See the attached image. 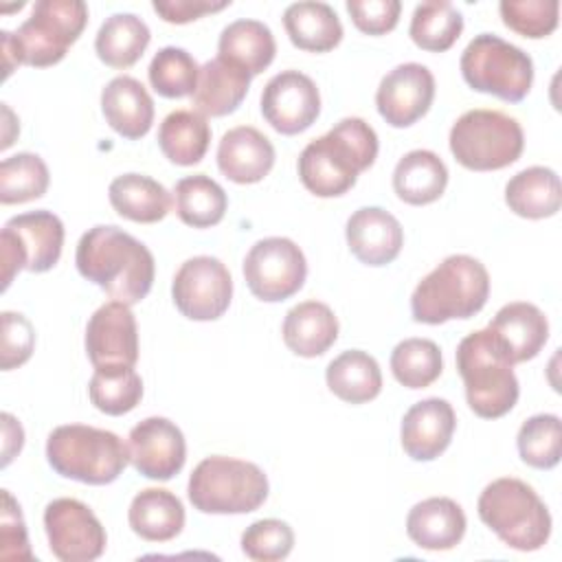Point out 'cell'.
Listing matches in <instances>:
<instances>
[{"label":"cell","mask_w":562,"mask_h":562,"mask_svg":"<svg viewBox=\"0 0 562 562\" xmlns=\"http://www.w3.org/2000/svg\"><path fill=\"white\" fill-rule=\"evenodd\" d=\"M465 83L507 103L522 101L533 83L531 57L494 33H479L461 53Z\"/></svg>","instance_id":"cell-10"},{"label":"cell","mask_w":562,"mask_h":562,"mask_svg":"<svg viewBox=\"0 0 562 562\" xmlns=\"http://www.w3.org/2000/svg\"><path fill=\"white\" fill-rule=\"evenodd\" d=\"M448 184L446 162L430 149L404 154L393 169V189L397 198L413 206H424L441 198Z\"/></svg>","instance_id":"cell-29"},{"label":"cell","mask_w":562,"mask_h":562,"mask_svg":"<svg viewBox=\"0 0 562 562\" xmlns=\"http://www.w3.org/2000/svg\"><path fill=\"white\" fill-rule=\"evenodd\" d=\"M479 518L512 549L538 551L551 536V514L520 479L503 476L485 485L476 503Z\"/></svg>","instance_id":"cell-7"},{"label":"cell","mask_w":562,"mask_h":562,"mask_svg":"<svg viewBox=\"0 0 562 562\" xmlns=\"http://www.w3.org/2000/svg\"><path fill=\"white\" fill-rule=\"evenodd\" d=\"M0 544H2L0 549L2 560H33L20 505L13 501V496L7 490H2Z\"/></svg>","instance_id":"cell-47"},{"label":"cell","mask_w":562,"mask_h":562,"mask_svg":"<svg viewBox=\"0 0 562 562\" xmlns=\"http://www.w3.org/2000/svg\"><path fill=\"white\" fill-rule=\"evenodd\" d=\"M171 296L182 316L191 321H215L231 305V272L217 257H191L176 270Z\"/></svg>","instance_id":"cell-13"},{"label":"cell","mask_w":562,"mask_h":562,"mask_svg":"<svg viewBox=\"0 0 562 562\" xmlns=\"http://www.w3.org/2000/svg\"><path fill=\"white\" fill-rule=\"evenodd\" d=\"M465 514L448 496H430L411 507L406 516L408 538L428 551L454 549L465 533Z\"/></svg>","instance_id":"cell-22"},{"label":"cell","mask_w":562,"mask_h":562,"mask_svg":"<svg viewBox=\"0 0 562 562\" xmlns=\"http://www.w3.org/2000/svg\"><path fill=\"white\" fill-rule=\"evenodd\" d=\"M198 75H200V66L193 59V55L178 46L160 48L147 68L151 88L167 99H180V97L193 94L198 86Z\"/></svg>","instance_id":"cell-42"},{"label":"cell","mask_w":562,"mask_h":562,"mask_svg":"<svg viewBox=\"0 0 562 562\" xmlns=\"http://www.w3.org/2000/svg\"><path fill=\"white\" fill-rule=\"evenodd\" d=\"M347 11L353 24L367 35H384L400 20V0H347Z\"/></svg>","instance_id":"cell-46"},{"label":"cell","mask_w":562,"mask_h":562,"mask_svg":"<svg viewBox=\"0 0 562 562\" xmlns=\"http://www.w3.org/2000/svg\"><path fill=\"white\" fill-rule=\"evenodd\" d=\"M285 347L303 358L323 356L338 338V318L327 303L303 301L288 310L283 318Z\"/></svg>","instance_id":"cell-26"},{"label":"cell","mask_w":562,"mask_h":562,"mask_svg":"<svg viewBox=\"0 0 562 562\" xmlns=\"http://www.w3.org/2000/svg\"><path fill=\"white\" fill-rule=\"evenodd\" d=\"M86 353L94 369L134 367L138 360V327L130 305L103 303L88 321Z\"/></svg>","instance_id":"cell-17"},{"label":"cell","mask_w":562,"mask_h":562,"mask_svg":"<svg viewBox=\"0 0 562 562\" xmlns=\"http://www.w3.org/2000/svg\"><path fill=\"white\" fill-rule=\"evenodd\" d=\"M274 165V147L257 127L237 125L228 130L217 145L220 171L237 182L252 184L263 180Z\"/></svg>","instance_id":"cell-21"},{"label":"cell","mask_w":562,"mask_h":562,"mask_svg":"<svg viewBox=\"0 0 562 562\" xmlns=\"http://www.w3.org/2000/svg\"><path fill=\"white\" fill-rule=\"evenodd\" d=\"M520 459L538 470H551L562 454V424L553 413H538L522 422L518 437Z\"/></svg>","instance_id":"cell-41"},{"label":"cell","mask_w":562,"mask_h":562,"mask_svg":"<svg viewBox=\"0 0 562 562\" xmlns=\"http://www.w3.org/2000/svg\"><path fill=\"white\" fill-rule=\"evenodd\" d=\"M277 53L272 31L259 20H235L217 40V57L241 66L250 77L263 72Z\"/></svg>","instance_id":"cell-32"},{"label":"cell","mask_w":562,"mask_h":562,"mask_svg":"<svg viewBox=\"0 0 562 562\" xmlns=\"http://www.w3.org/2000/svg\"><path fill=\"white\" fill-rule=\"evenodd\" d=\"M490 296V274L470 255H450L428 272L411 296L413 321L441 325L452 318H470L483 310Z\"/></svg>","instance_id":"cell-5"},{"label":"cell","mask_w":562,"mask_h":562,"mask_svg":"<svg viewBox=\"0 0 562 562\" xmlns=\"http://www.w3.org/2000/svg\"><path fill=\"white\" fill-rule=\"evenodd\" d=\"M307 277L303 250L288 237L259 239L244 259L248 290L266 303L285 301L296 294Z\"/></svg>","instance_id":"cell-12"},{"label":"cell","mask_w":562,"mask_h":562,"mask_svg":"<svg viewBox=\"0 0 562 562\" xmlns=\"http://www.w3.org/2000/svg\"><path fill=\"white\" fill-rule=\"evenodd\" d=\"M187 494L202 514H248L268 498V476L252 461L213 454L193 468Z\"/></svg>","instance_id":"cell-8"},{"label":"cell","mask_w":562,"mask_h":562,"mask_svg":"<svg viewBox=\"0 0 562 562\" xmlns=\"http://www.w3.org/2000/svg\"><path fill=\"white\" fill-rule=\"evenodd\" d=\"M178 217L193 228H209L222 222L228 198L226 191L206 173L180 178L173 187Z\"/></svg>","instance_id":"cell-36"},{"label":"cell","mask_w":562,"mask_h":562,"mask_svg":"<svg viewBox=\"0 0 562 562\" xmlns=\"http://www.w3.org/2000/svg\"><path fill=\"white\" fill-rule=\"evenodd\" d=\"M325 380L329 391L349 404H364L382 391L380 364L362 349H349L336 356L325 369Z\"/></svg>","instance_id":"cell-33"},{"label":"cell","mask_w":562,"mask_h":562,"mask_svg":"<svg viewBox=\"0 0 562 562\" xmlns=\"http://www.w3.org/2000/svg\"><path fill=\"white\" fill-rule=\"evenodd\" d=\"M101 110L108 125L127 140L143 138L154 123V101L147 88L130 75H119L105 83Z\"/></svg>","instance_id":"cell-23"},{"label":"cell","mask_w":562,"mask_h":562,"mask_svg":"<svg viewBox=\"0 0 562 562\" xmlns=\"http://www.w3.org/2000/svg\"><path fill=\"white\" fill-rule=\"evenodd\" d=\"M250 88V75L222 57L209 59L200 66L198 86L191 94L195 112L202 116L233 114L246 99Z\"/></svg>","instance_id":"cell-24"},{"label":"cell","mask_w":562,"mask_h":562,"mask_svg":"<svg viewBox=\"0 0 562 562\" xmlns=\"http://www.w3.org/2000/svg\"><path fill=\"white\" fill-rule=\"evenodd\" d=\"M211 143V127L206 116L195 110L169 112L158 127V147L173 165H198Z\"/></svg>","instance_id":"cell-35"},{"label":"cell","mask_w":562,"mask_h":562,"mask_svg":"<svg viewBox=\"0 0 562 562\" xmlns=\"http://www.w3.org/2000/svg\"><path fill=\"white\" fill-rule=\"evenodd\" d=\"M130 527L136 536L149 542H167L184 527L182 501L162 487L140 490L127 509Z\"/></svg>","instance_id":"cell-27"},{"label":"cell","mask_w":562,"mask_h":562,"mask_svg":"<svg viewBox=\"0 0 562 562\" xmlns=\"http://www.w3.org/2000/svg\"><path fill=\"white\" fill-rule=\"evenodd\" d=\"M86 22L88 7L81 0H37L15 33L0 31L4 77L18 64L48 68L61 61L79 40Z\"/></svg>","instance_id":"cell-3"},{"label":"cell","mask_w":562,"mask_h":562,"mask_svg":"<svg viewBox=\"0 0 562 562\" xmlns=\"http://www.w3.org/2000/svg\"><path fill=\"white\" fill-rule=\"evenodd\" d=\"M261 114L279 134L294 136L305 132L321 114L316 83L305 72L281 70L263 86Z\"/></svg>","instance_id":"cell-15"},{"label":"cell","mask_w":562,"mask_h":562,"mask_svg":"<svg viewBox=\"0 0 562 562\" xmlns=\"http://www.w3.org/2000/svg\"><path fill=\"white\" fill-rule=\"evenodd\" d=\"M294 547V531L279 518L255 520L241 533V551L255 562L285 560Z\"/></svg>","instance_id":"cell-44"},{"label":"cell","mask_w":562,"mask_h":562,"mask_svg":"<svg viewBox=\"0 0 562 562\" xmlns=\"http://www.w3.org/2000/svg\"><path fill=\"white\" fill-rule=\"evenodd\" d=\"M454 426L457 417L448 400H422L404 413L400 428L402 448L413 461H432L450 446Z\"/></svg>","instance_id":"cell-19"},{"label":"cell","mask_w":562,"mask_h":562,"mask_svg":"<svg viewBox=\"0 0 562 562\" xmlns=\"http://www.w3.org/2000/svg\"><path fill=\"white\" fill-rule=\"evenodd\" d=\"M48 167L31 151H20L0 162V202L22 204L37 200L48 189Z\"/></svg>","instance_id":"cell-39"},{"label":"cell","mask_w":562,"mask_h":562,"mask_svg":"<svg viewBox=\"0 0 562 562\" xmlns=\"http://www.w3.org/2000/svg\"><path fill=\"white\" fill-rule=\"evenodd\" d=\"M61 246L64 224L50 211H29L7 220L0 233L2 290L9 288L20 270H50L61 257Z\"/></svg>","instance_id":"cell-11"},{"label":"cell","mask_w":562,"mask_h":562,"mask_svg":"<svg viewBox=\"0 0 562 562\" xmlns=\"http://www.w3.org/2000/svg\"><path fill=\"white\" fill-rule=\"evenodd\" d=\"M149 26L134 13H114L105 18L94 37L97 57L110 68L134 66L149 46Z\"/></svg>","instance_id":"cell-34"},{"label":"cell","mask_w":562,"mask_h":562,"mask_svg":"<svg viewBox=\"0 0 562 562\" xmlns=\"http://www.w3.org/2000/svg\"><path fill=\"white\" fill-rule=\"evenodd\" d=\"M503 24L522 37L540 40L555 31L560 18L558 0H503L498 4Z\"/></svg>","instance_id":"cell-43"},{"label":"cell","mask_w":562,"mask_h":562,"mask_svg":"<svg viewBox=\"0 0 562 562\" xmlns=\"http://www.w3.org/2000/svg\"><path fill=\"white\" fill-rule=\"evenodd\" d=\"M463 31L461 11L446 0L422 2L415 7L408 35L422 50L443 53L448 50Z\"/></svg>","instance_id":"cell-37"},{"label":"cell","mask_w":562,"mask_h":562,"mask_svg":"<svg viewBox=\"0 0 562 562\" xmlns=\"http://www.w3.org/2000/svg\"><path fill=\"white\" fill-rule=\"evenodd\" d=\"M53 555L61 562H92L103 555L108 536L94 512L77 498H55L44 509Z\"/></svg>","instance_id":"cell-14"},{"label":"cell","mask_w":562,"mask_h":562,"mask_svg":"<svg viewBox=\"0 0 562 562\" xmlns=\"http://www.w3.org/2000/svg\"><path fill=\"white\" fill-rule=\"evenodd\" d=\"M2 465H9V461L22 450L24 443V430L20 422L9 413H2Z\"/></svg>","instance_id":"cell-49"},{"label":"cell","mask_w":562,"mask_h":562,"mask_svg":"<svg viewBox=\"0 0 562 562\" xmlns=\"http://www.w3.org/2000/svg\"><path fill=\"white\" fill-rule=\"evenodd\" d=\"M90 402L105 415H125L143 397V380L134 367L94 369L88 384Z\"/></svg>","instance_id":"cell-38"},{"label":"cell","mask_w":562,"mask_h":562,"mask_svg":"<svg viewBox=\"0 0 562 562\" xmlns=\"http://www.w3.org/2000/svg\"><path fill=\"white\" fill-rule=\"evenodd\" d=\"M231 4V0H220V2H211V0H154L151 7L154 11L171 24H187L191 20H198L206 13L213 11H222Z\"/></svg>","instance_id":"cell-48"},{"label":"cell","mask_w":562,"mask_h":562,"mask_svg":"<svg viewBox=\"0 0 562 562\" xmlns=\"http://www.w3.org/2000/svg\"><path fill=\"white\" fill-rule=\"evenodd\" d=\"M2 349H0V367L2 371H11L24 364L35 347V329L24 314L2 312Z\"/></svg>","instance_id":"cell-45"},{"label":"cell","mask_w":562,"mask_h":562,"mask_svg":"<svg viewBox=\"0 0 562 562\" xmlns=\"http://www.w3.org/2000/svg\"><path fill=\"white\" fill-rule=\"evenodd\" d=\"M283 26L290 42L310 53H327L342 40L338 13L327 2H292L283 11Z\"/></svg>","instance_id":"cell-28"},{"label":"cell","mask_w":562,"mask_h":562,"mask_svg":"<svg viewBox=\"0 0 562 562\" xmlns=\"http://www.w3.org/2000/svg\"><path fill=\"white\" fill-rule=\"evenodd\" d=\"M435 99V77L417 61H406L389 70L375 92L380 116L391 127H408L419 121Z\"/></svg>","instance_id":"cell-18"},{"label":"cell","mask_w":562,"mask_h":562,"mask_svg":"<svg viewBox=\"0 0 562 562\" xmlns=\"http://www.w3.org/2000/svg\"><path fill=\"white\" fill-rule=\"evenodd\" d=\"M487 329L503 340L514 364L536 358L549 338V321L544 312L527 301L503 305Z\"/></svg>","instance_id":"cell-25"},{"label":"cell","mask_w":562,"mask_h":562,"mask_svg":"<svg viewBox=\"0 0 562 562\" xmlns=\"http://www.w3.org/2000/svg\"><path fill=\"white\" fill-rule=\"evenodd\" d=\"M375 130L360 116H347L327 134L303 147L299 156V178L310 193L318 198H338L375 162Z\"/></svg>","instance_id":"cell-2"},{"label":"cell","mask_w":562,"mask_h":562,"mask_svg":"<svg viewBox=\"0 0 562 562\" xmlns=\"http://www.w3.org/2000/svg\"><path fill=\"white\" fill-rule=\"evenodd\" d=\"M108 198L121 217L138 224L160 222L171 209L169 191L143 173L116 176L108 187Z\"/></svg>","instance_id":"cell-31"},{"label":"cell","mask_w":562,"mask_h":562,"mask_svg":"<svg viewBox=\"0 0 562 562\" xmlns=\"http://www.w3.org/2000/svg\"><path fill=\"white\" fill-rule=\"evenodd\" d=\"M457 369L468 406L483 419L507 415L518 402V380L507 347L492 329L468 334L457 347Z\"/></svg>","instance_id":"cell-4"},{"label":"cell","mask_w":562,"mask_h":562,"mask_svg":"<svg viewBox=\"0 0 562 562\" xmlns=\"http://www.w3.org/2000/svg\"><path fill=\"white\" fill-rule=\"evenodd\" d=\"M127 454L138 474L154 481H169L184 468V435L167 417H147L130 430Z\"/></svg>","instance_id":"cell-16"},{"label":"cell","mask_w":562,"mask_h":562,"mask_svg":"<svg viewBox=\"0 0 562 562\" xmlns=\"http://www.w3.org/2000/svg\"><path fill=\"white\" fill-rule=\"evenodd\" d=\"M443 369L437 342L428 338H406L391 351V371L406 389L430 386Z\"/></svg>","instance_id":"cell-40"},{"label":"cell","mask_w":562,"mask_h":562,"mask_svg":"<svg viewBox=\"0 0 562 562\" xmlns=\"http://www.w3.org/2000/svg\"><path fill=\"white\" fill-rule=\"evenodd\" d=\"M450 151L472 171H496L516 162L525 147L520 123L501 110H468L450 130Z\"/></svg>","instance_id":"cell-9"},{"label":"cell","mask_w":562,"mask_h":562,"mask_svg":"<svg viewBox=\"0 0 562 562\" xmlns=\"http://www.w3.org/2000/svg\"><path fill=\"white\" fill-rule=\"evenodd\" d=\"M345 237L353 257L367 266L391 263L404 246L402 224L380 206H362L353 211L347 220Z\"/></svg>","instance_id":"cell-20"},{"label":"cell","mask_w":562,"mask_h":562,"mask_svg":"<svg viewBox=\"0 0 562 562\" xmlns=\"http://www.w3.org/2000/svg\"><path fill=\"white\" fill-rule=\"evenodd\" d=\"M505 202L509 211L527 220L551 217L562 204L560 176L549 167H527L505 184Z\"/></svg>","instance_id":"cell-30"},{"label":"cell","mask_w":562,"mask_h":562,"mask_svg":"<svg viewBox=\"0 0 562 562\" xmlns=\"http://www.w3.org/2000/svg\"><path fill=\"white\" fill-rule=\"evenodd\" d=\"M46 459L50 468L66 479L88 485H108L123 474L130 454L123 439L112 430L64 424L48 435Z\"/></svg>","instance_id":"cell-6"},{"label":"cell","mask_w":562,"mask_h":562,"mask_svg":"<svg viewBox=\"0 0 562 562\" xmlns=\"http://www.w3.org/2000/svg\"><path fill=\"white\" fill-rule=\"evenodd\" d=\"M75 263L83 279L125 305L140 303L154 285L156 263L149 248L112 224L92 226L81 235Z\"/></svg>","instance_id":"cell-1"}]
</instances>
